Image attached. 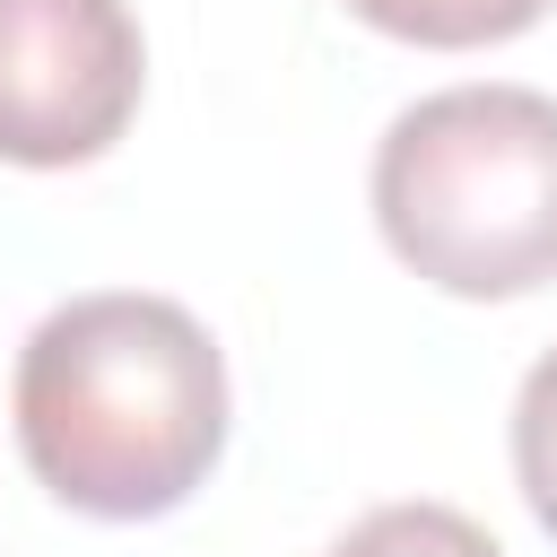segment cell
Instances as JSON below:
<instances>
[{
	"label": "cell",
	"instance_id": "5",
	"mask_svg": "<svg viewBox=\"0 0 557 557\" xmlns=\"http://www.w3.org/2000/svg\"><path fill=\"white\" fill-rule=\"evenodd\" d=\"M322 557H505L470 513H453V505H374L357 531H339Z\"/></svg>",
	"mask_w": 557,
	"mask_h": 557
},
{
	"label": "cell",
	"instance_id": "2",
	"mask_svg": "<svg viewBox=\"0 0 557 557\" xmlns=\"http://www.w3.org/2000/svg\"><path fill=\"white\" fill-rule=\"evenodd\" d=\"M374 226L444 296H531L557 278V96L444 87L374 148Z\"/></svg>",
	"mask_w": 557,
	"mask_h": 557
},
{
	"label": "cell",
	"instance_id": "1",
	"mask_svg": "<svg viewBox=\"0 0 557 557\" xmlns=\"http://www.w3.org/2000/svg\"><path fill=\"white\" fill-rule=\"evenodd\" d=\"M9 409L52 505L87 522H157L226 453V357L174 296L104 287L26 331Z\"/></svg>",
	"mask_w": 557,
	"mask_h": 557
},
{
	"label": "cell",
	"instance_id": "6",
	"mask_svg": "<svg viewBox=\"0 0 557 557\" xmlns=\"http://www.w3.org/2000/svg\"><path fill=\"white\" fill-rule=\"evenodd\" d=\"M513 479H522V505L531 522L557 540V348L522 374L513 392Z\"/></svg>",
	"mask_w": 557,
	"mask_h": 557
},
{
	"label": "cell",
	"instance_id": "4",
	"mask_svg": "<svg viewBox=\"0 0 557 557\" xmlns=\"http://www.w3.org/2000/svg\"><path fill=\"white\" fill-rule=\"evenodd\" d=\"M557 0H348V17H366L392 44H426V52H479V44H513L548 17Z\"/></svg>",
	"mask_w": 557,
	"mask_h": 557
},
{
	"label": "cell",
	"instance_id": "3",
	"mask_svg": "<svg viewBox=\"0 0 557 557\" xmlns=\"http://www.w3.org/2000/svg\"><path fill=\"white\" fill-rule=\"evenodd\" d=\"M148 87L131 0H0V165H96Z\"/></svg>",
	"mask_w": 557,
	"mask_h": 557
}]
</instances>
